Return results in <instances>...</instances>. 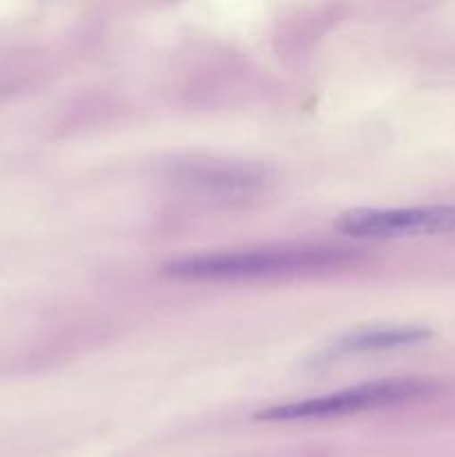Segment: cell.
<instances>
[{"label": "cell", "instance_id": "cell-1", "mask_svg": "<svg viewBox=\"0 0 455 457\" xmlns=\"http://www.w3.org/2000/svg\"><path fill=\"white\" fill-rule=\"evenodd\" d=\"M355 254L333 245H275V248L201 253L172 259L161 272L177 281H236L257 277L297 275L346 266Z\"/></svg>", "mask_w": 455, "mask_h": 457}, {"label": "cell", "instance_id": "cell-2", "mask_svg": "<svg viewBox=\"0 0 455 457\" xmlns=\"http://www.w3.org/2000/svg\"><path fill=\"white\" fill-rule=\"evenodd\" d=\"M440 393V384L424 378H391L357 384L328 395L308 397L288 404L268 406L252 415L254 422H308V420H330L343 415L366 413V411L391 409L409 402L426 400Z\"/></svg>", "mask_w": 455, "mask_h": 457}, {"label": "cell", "instance_id": "cell-3", "mask_svg": "<svg viewBox=\"0 0 455 457\" xmlns=\"http://www.w3.org/2000/svg\"><path fill=\"white\" fill-rule=\"evenodd\" d=\"M335 232L352 239H410L455 232V205L351 208L333 221Z\"/></svg>", "mask_w": 455, "mask_h": 457}, {"label": "cell", "instance_id": "cell-4", "mask_svg": "<svg viewBox=\"0 0 455 457\" xmlns=\"http://www.w3.org/2000/svg\"><path fill=\"white\" fill-rule=\"evenodd\" d=\"M431 330L422 328V326H364V328H355L351 333H343L339 337H335L328 346H324L317 353V357H312L310 364H333V361L346 360L351 355L418 346V344L431 339Z\"/></svg>", "mask_w": 455, "mask_h": 457}, {"label": "cell", "instance_id": "cell-5", "mask_svg": "<svg viewBox=\"0 0 455 457\" xmlns=\"http://www.w3.org/2000/svg\"><path fill=\"white\" fill-rule=\"evenodd\" d=\"M186 179L196 183L201 190L226 196V199H244V196H250L266 187V174L261 170L248 168V165L201 163L194 165L186 174Z\"/></svg>", "mask_w": 455, "mask_h": 457}]
</instances>
